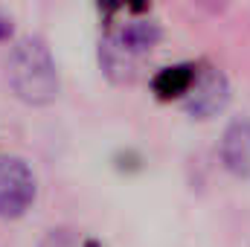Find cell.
I'll return each mask as SVG.
<instances>
[{"instance_id":"277c9868","label":"cell","mask_w":250,"mask_h":247,"mask_svg":"<svg viewBox=\"0 0 250 247\" xmlns=\"http://www.w3.org/2000/svg\"><path fill=\"white\" fill-rule=\"evenodd\" d=\"M221 163L230 175L250 181V120H233L221 134Z\"/></svg>"},{"instance_id":"3957f363","label":"cell","mask_w":250,"mask_h":247,"mask_svg":"<svg viewBox=\"0 0 250 247\" xmlns=\"http://www.w3.org/2000/svg\"><path fill=\"white\" fill-rule=\"evenodd\" d=\"M227 102H230V82H227V76L218 67H212V64H201L195 87L184 99L187 111L192 117H198V120H209V117L221 114L227 108Z\"/></svg>"},{"instance_id":"6da1fadb","label":"cell","mask_w":250,"mask_h":247,"mask_svg":"<svg viewBox=\"0 0 250 247\" xmlns=\"http://www.w3.org/2000/svg\"><path fill=\"white\" fill-rule=\"evenodd\" d=\"M6 76H9L15 96L29 105L53 102L62 87L56 59H53L47 41L38 35H26L12 47L9 62H6Z\"/></svg>"},{"instance_id":"8992f818","label":"cell","mask_w":250,"mask_h":247,"mask_svg":"<svg viewBox=\"0 0 250 247\" xmlns=\"http://www.w3.org/2000/svg\"><path fill=\"white\" fill-rule=\"evenodd\" d=\"M201 64L195 62H178L169 67H160L151 76V90L157 99H187L189 90L195 87Z\"/></svg>"},{"instance_id":"5b68a950","label":"cell","mask_w":250,"mask_h":247,"mask_svg":"<svg viewBox=\"0 0 250 247\" xmlns=\"http://www.w3.org/2000/svg\"><path fill=\"white\" fill-rule=\"evenodd\" d=\"M108 35L123 47L125 53H131L134 59H140L143 53H148L151 47L160 44L163 29H160V23L151 21V18H131V21L120 23L117 29H108Z\"/></svg>"},{"instance_id":"ba28073f","label":"cell","mask_w":250,"mask_h":247,"mask_svg":"<svg viewBox=\"0 0 250 247\" xmlns=\"http://www.w3.org/2000/svg\"><path fill=\"white\" fill-rule=\"evenodd\" d=\"M41 247H105V245L96 242V239H84L82 233H76L70 227H59V230H50L44 236Z\"/></svg>"},{"instance_id":"9c48e42d","label":"cell","mask_w":250,"mask_h":247,"mask_svg":"<svg viewBox=\"0 0 250 247\" xmlns=\"http://www.w3.org/2000/svg\"><path fill=\"white\" fill-rule=\"evenodd\" d=\"M12 29H15V23H12V15L0 6V41H6L9 35H12Z\"/></svg>"},{"instance_id":"7a4b0ae2","label":"cell","mask_w":250,"mask_h":247,"mask_svg":"<svg viewBox=\"0 0 250 247\" xmlns=\"http://www.w3.org/2000/svg\"><path fill=\"white\" fill-rule=\"evenodd\" d=\"M38 195V181L23 157L0 154V218H21Z\"/></svg>"},{"instance_id":"52a82bcc","label":"cell","mask_w":250,"mask_h":247,"mask_svg":"<svg viewBox=\"0 0 250 247\" xmlns=\"http://www.w3.org/2000/svg\"><path fill=\"white\" fill-rule=\"evenodd\" d=\"M99 62H102V70H105L114 82L134 79V73H137V59H134L131 53H125L111 35H105V38L99 41Z\"/></svg>"}]
</instances>
